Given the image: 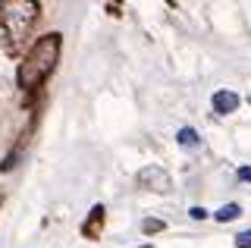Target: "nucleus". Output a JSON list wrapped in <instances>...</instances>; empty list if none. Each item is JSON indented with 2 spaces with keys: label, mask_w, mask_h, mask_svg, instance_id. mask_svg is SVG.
<instances>
[{
  "label": "nucleus",
  "mask_w": 251,
  "mask_h": 248,
  "mask_svg": "<svg viewBox=\"0 0 251 248\" xmlns=\"http://www.w3.org/2000/svg\"><path fill=\"white\" fill-rule=\"evenodd\" d=\"M188 214H192V220H204V217H207V211H204V207H192Z\"/></svg>",
  "instance_id": "11"
},
{
  "label": "nucleus",
  "mask_w": 251,
  "mask_h": 248,
  "mask_svg": "<svg viewBox=\"0 0 251 248\" xmlns=\"http://www.w3.org/2000/svg\"><path fill=\"white\" fill-rule=\"evenodd\" d=\"M239 217H242V207H239V204H223V207H220V211H217V220H220V223L239 220Z\"/></svg>",
  "instance_id": "8"
},
{
  "label": "nucleus",
  "mask_w": 251,
  "mask_h": 248,
  "mask_svg": "<svg viewBox=\"0 0 251 248\" xmlns=\"http://www.w3.org/2000/svg\"><path fill=\"white\" fill-rule=\"evenodd\" d=\"M38 120H41V113L35 110V113H31V123H28V129H25V132L19 135V142L13 145V151L6 154V160H3V164H0V173H10V170H13L16 164H19V157H22V148H25V145H28L31 132H35V129H38Z\"/></svg>",
  "instance_id": "3"
},
{
  "label": "nucleus",
  "mask_w": 251,
  "mask_h": 248,
  "mask_svg": "<svg viewBox=\"0 0 251 248\" xmlns=\"http://www.w3.org/2000/svg\"><path fill=\"white\" fill-rule=\"evenodd\" d=\"M141 248H154V245H141Z\"/></svg>",
  "instance_id": "14"
},
{
  "label": "nucleus",
  "mask_w": 251,
  "mask_h": 248,
  "mask_svg": "<svg viewBox=\"0 0 251 248\" xmlns=\"http://www.w3.org/2000/svg\"><path fill=\"white\" fill-rule=\"evenodd\" d=\"M110 3H113V6H110V13L116 16V13H120V10H116V3H120V0H110Z\"/></svg>",
  "instance_id": "13"
},
{
  "label": "nucleus",
  "mask_w": 251,
  "mask_h": 248,
  "mask_svg": "<svg viewBox=\"0 0 251 248\" xmlns=\"http://www.w3.org/2000/svg\"><path fill=\"white\" fill-rule=\"evenodd\" d=\"M138 182L145 185V189H154V192H170V173L167 170H160V167H145L138 173Z\"/></svg>",
  "instance_id": "4"
},
{
  "label": "nucleus",
  "mask_w": 251,
  "mask_h": 248,
  "mask_svg": "<svg viewBox=\"0 0 251 248\" xmlns=\"http://www.w3.org/2000/svg\"><path fill=\"white\" fill-rule=\"evenodd\" d=\"M235 248H251V229H245V232L235 236Z\"/></svg>",
  "instance_id": "10"
},
{
  "label": "nucleus",
  "mask_w": 251,
  "mask_h": 248,
  "mask_svg": "<svg viewBox=\"0 0 251 248\" xmlns=\"http://www.w3.org/2000/svg\"><path fill=\"white\" fill-rule=\"evenodd\" d=\"M60 48H63L60 32H50V35H41L25 53H22V63L16 69V85H19V91H22V104L25 107L35 104V95L44 88V82L50 79V73L57 69Z\"/></svg>",
  "instance_id": "1"
},
{
  "label": "nucleus",
  "mask_w": 251,
  "mask_h": 248,
  "mask_svg": "<svg viewBox=\"0 0 251 248\" xmlns=\"http://www.w3.org/2000/svg\"><path fill=\"white\" fill-rule=\"evenodd\" d=\"M239 179H242V182H251V167H242V170H239Z\"/></svg>",
  "instance_id": "12"
},
{
  "label": "nucleus",
  "mask_w": 251,
  "mask_h": 248,
  "mask_svg": "<svg viewBox=\"0 0 251 248\" xmlns=\"http://www.w3.org/2000/svg\"><path fill=\"white\" fill-rule=\"evenodd\" d=\"M41 19L38 0H0V32H3V50L10 57H22L31 32Z\"/></svg>",
  "instance_id": "2"
},
{
  "label": "nucleus",
  "mask_w": 251,
  "mask_h": 248,
  "mask_svg": "<svg viewBox=\"0 0 251 248\" xmlns=\"http://www.w3.org/2000/svg\"><path fill=\"white\" fill-rule=\"evenodd\" d=\"M176 142L182 145V148H198L201 145V138H198V132H195V129H179V135H176Z\"/></svg>",
  "instance_id": "7"
},
{
  "label": "nucleus",
  "mask_w": 251,
  "mask_h": 248,
  "mask_svg": "<svg viewBox=\"0 0 251 248\" xmlns=\"http://www.w3.org/2000/svg\"><path fill=\"white\" fill-rule=\"evenodd\" d=\"M210 104H214V110H217L220 116H226V113L239 110V95H235V91H217Z\"/></svg>",
  "instance_id": "6"
},
{
  "label": "nucleus",
  "mask_w": 251,
  "mask_h": 248,
  "mask_svg": "<svg viewBox=\"0 0 251 248\" xmlns=\"http://www.w3.org/2000/svg\"><path fill=\"white\" fill-rule=\"evenodd\" d=\"M104 220H107V207L104 204H94L91 207V214H88V220L82 223V236L85 239H100V229H104Z\"/></svg>",
  "instance_id": "5"
},
{
  "label": "nucleus",
  "mask_w": 251,
  "mask_h": 248,
  "mask_svg": "<svg viewBox=\"0 0 251 248\" xmlns=\"http://www.w3.org/2000/svg\"><path fill=\"white\" fill-rule=\"evenodd\" d=\"M163 229V220H154V217H148L145 223H141V232H148V236H151V232H160Z\"/></svg>",
  "instance_id": "9"
}]
</instances>
